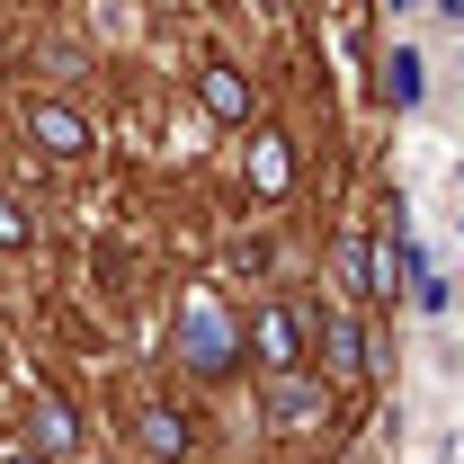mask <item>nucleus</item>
Segmentation results:
<instances>
[{
  "label": "nucleus",
  "mask_w": 464,
  "mask_h": 464,
  "mask_svg": "<svg viewBox=\"0 0 464 464\" xmlns=\"http://www.w3.org/2000/svg\"><path fill=\"white\" fill-rule=\"evenodd\" d=\"M134 429H143V447H152V456H179V447H188V420H170V411H143Z\"/></svg>",
  "instance_id": "nucleus-7"
},
{
  "label": "nucleus",
  "mask_w": 464,
  "mask_h": 464,
  "mask_svg": "<svg viewBox=\"0 0 464 464\" xmlns=\"http://www.w3.org/2000/svg\"><path fill=\"white\" fill-rule=\"evenodd\" d=\"M322 393H313V384H295V375H277V393H268V420H277V429H304V420H322Z\"/></svg>",
  "instance_id": "nucleus-4"
},
{
  "label": "nucleus",
  "mask_w": 464,
  "mask_h": 464,
  "mask_svg": "<svg viewBox=\"0 0 464 464\" xmlns=\"http://www.w3.org/2000/svg\"><path fill=\"white\" fill-rule=\"evenodd\" d=\"M224 348H232V331L206 313V304H197V313H188V366H206V375H215V366H232Z\"/></svg>",
  "instance_id": "nucleus-3"
},
{
  "label": "nucleus",
  "mask_w": 464,
  "mask_h": 464,
  "mask_svg": "<svg viewBox=\"0 0 464 464\" xmlns=\"http://www.w3.org/2000/svg\"><path fill=\"white\" fill-rule=\"evenodd\" d=\"M322 348H331V366H366V348H357V331L340 313H322Z\"/></svg>",
  "instance_id": "nucleus-9"
},
{
  "label": "nucleus",
  "mask_w": 464,
  "mask_h": 464,
  "mask_svg": "<svg viewBox=\"0 0 464 464\" xmlns=\"http://www.w3.org/2000/svg\"><path fill=\"white\" fill-rule=\"evenodd\" d=\"M27 134H36L45 152H63V161H72V152H90V125H81L72 108H54V99H45V108H27Z\"/></svg>",
  "instance_id": "nucleus-1"
},
{
  "label": "nucleus",
  "mask_w": 464,
  "mask_h": 464,
  "mask_svg": "<svg viewBox=\"0 0 464 464\" xmlns=\"http://www.w3.org/2000/svg\"><path fill=\"white\" fill-rule=\"evenodd\" d=\"M0 464H45V447H9V456H0Z\"/></svg>",
  "instance_id": "nucleus-11"
},
{
  "label": "nucleus",
  "mask_w": 464,
  "mask_h": 464,
  "mask_svg": "<svg viewBox=\"0 0 464 464\" xmlns=\"http://www.w3.org/2000/svg\"><path fill=\"white\" fill-rule=\"evenodd\" d=\"M384 99H393V108L420 99V54H411V45H393V63H384Z\"/></svg>",
  "instance_id": "nucleus-6"
},
{
  "label": "nucleus",
  "mask_w": 464,
  "mask_h": 464,
  "mask_svg": "<svg viewBox=\"0 0 464 464\" xmlns=\"http://www.w3.org/2000/svg\"><path fill=\"white\" fill-rule=\"evenodd\" d=\"M206 108H215V116H250V90H241V72H206Z\"/></svg>",
  "instance_id": "nucleus-8"
},
{
  "label": "nucleus",
  "mask_w": 464,
  "mask_h": 464,
  "mask_svg": "<svg viewBox=\"0 0 464 464\" xmlns=\"http://www.w3.org/2000/svg\"><path fill=\"white\" fill-rule=\"evenodd\" d=\"M0 250H27V215H18V197H0Z\"/></svg>",
  "instance_id": "nucleus-10"
},
{
  "label": "nucleus",
  "mask_w": 464,
  "mask_h": 464,
  "mask_svg": "<svg viewBox=\"0 0 464 464\" xmlns=\"http://www.w3.org/2000/svg\"><path fill=\"white\" fill-rule=\"evenodd\" d=\"M27 429H36V447H45V456H63V447H81V420H72V402H63V393H36V411H27Z\"/></svg>",
  "instance_id": "nucleus-2"
},
{
  "label": "nucleus",
  "mask_w": 464,
  "mask_h": 464,
  "mask_svg": "<svg viewBox=\"0 0 464 464\" xmlns=\"http://www.w3.org/2000/svg\"><path fill=\"white\" fill-rule=\"evenodd\" d=\"M161 464H170V456H161Z\"/></svg>",
  "instance_id": "nucleus-13"
},
{
  "label": "nucleus",
  "mask_w": 464,
  "mask_h": 464,
  "mask_svg": "<svg viewBox=\"0 0 464 464\" xmlns=\"http://www.w3.org/2000/svg\"><path fill=\"white\" fill-rule=\"evenodd\" d=\"M250 340H259V357L286 375V366H295V313H259V331H250Z\"/></svg>",
  "instance_id": "nucleus-5"
},
{
  "label": "nucleus",
  "mask_w": 464,
  "mask_h": 464,
  "mask_svg": "<svg viewBox=\"0 0 464 464\" xmlns=\"http://www.w3.org/2000/svg\"><path fill=\"white\" fill-rule=\"evenodd\" d=\"M393 9H402V0H393Z\"/></svg>",
  "instance_id": "nucleus-12"
}]
</instances>
